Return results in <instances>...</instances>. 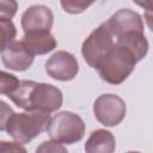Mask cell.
I'll list each match as a JSON object with an SVG mask.
<instances>
[{"label": "cell", "mask_w": 153, "mask_h": 153, "mask_svg": "<svg viewBox=\"0 0 153 153\" xmlns=\"http://www.w3.org/2000/svg\"><path fill=\"white\" fill-rule=\"evenodd\" d=\"M0 130L6 131L14 141L25 145L45 131L50 123V114L44 111H25L16 114L1 100Z\"/></svg>", "instance_id": "1"}, {"label": "cell", "mask_w": 153, "mask_h": 153, "mask_svg": "<svg viewBox=\"0 0 153 153\" xmlns=\"http://www.w3.org/2000/svg\"><path fill=\"white\" fill-rule=\"evenodd\" d=\"M18 108L25 111L54 112L62 106L63 94L51 84L20 80L12 93L7 96Z\"/></svg>", "instance_id": "2"}, {"label": "cell", "mask_w": 153, "mask_h": 153, "mask_svg": "<svg viewBox=\"0 0 153 153\" xmlns=\"http://www.w3.org/2000/svg\"><path fill=\"white\" fill-rule=\"evenodd\" d=\"M136 63L137 60L135 55L126 47L115 42L111 53L97 71L100 79L110 85H120L134 72Z\"/></svg>", "instance_id": "3"}, {"label": "cell", "mask_w": 153, "mask_h": 153, "mask_svg": "<svg viewBox=\"0 0 153 153\" xmlns=\"http://www.w3.org/2000/svg\"><path fill=\"white\" fill-rule=\"evenodd\" d=\"M47 133L51 140L63 145H73L84 137L85 122L74 112L60 111L50 118Z\"/></svg>", "instance_id": "4"}, {"label": "cell", "mask_w": 153, "mask_h": 153, "mask_svg": "<svg viewBox=\"0 0 153 153\" xmlns=\"http://www.w3.org/2000/svg\"><path fill=\"white\" fill-rule=\"evenodd\" d=\"M115 45V37L105 25L102 23L94 29L82 42L81 55L85 62L93 69H98L102 62L108 57Z\"/></svg>", "instance_id": "5"}, {"label": "cell", "mask_w": 153, "mask_h": 153, "mask_svg": "<svg viewBox=\"0 0 153 153\" xmlns=\"http://www.w3.org/2000/svg\"><path fill=\"white\" fill-rule=\"evenodd\" d=\"M127 106L124 100L112 93L100 94L93 103L96 120L104 127H116L126 117Z\"/></svg>", "instance_id": "6"}, {"label": "cell", "mask_w": 153, "mask_h": 153, "mask_svg": "<svg viewBox=\"0 0 153 153\" xmlns=\"http://www.w3.org/2000/svg\"><path fill=\"white\" fill-rule=\"evenodd\" d=\"M44 69L45 73L55 80L69 81L76 76L79 72V65L72 53L59 50L45 61Z\"/></svg>", "instance_id": "7"}, {"label": "cell", "mask_w": 153, "mask_h": 153, "mask_svg": "<svg viewBox=\"0 0 153 153\" xmlns=\"http://www.w3.org/2000/svg\"><path fill=\"white\" fill-rule=\"evenodd\" d=\"M104 23L115 39L134 32H143L142 17L130 8H121L116 11Z\"/></svg>", "instance_id": "8"}, {"label": "cell", "mask_w": 153, "mask_h": 153, "mask_svg": "<svg viewBox=\"0 0 153 153\" xmlns=\"http://www.w3.org/2000/svg\"><path fill=\"white\" fill-rule=\"evenodd\" d=\"M54 23V14L48 6L33 5L27 7L20 18L24 33L37 31H50Z\"/></svg>", "instance_id": "9"}, {"label": "cell", "mask_w": 153, "mask_h": 153, "mask_svg": "<svg viewBox=\"0 0 153 153\" xmlns=\"http://www.w3.org/2000/svg\"><path fill=\"white\" fill-rule=\"evenodd\" d=\"M33 56L22 41H12L5 47H1V61L4 67L23 72L31 67L33 62Z\"/></svg>", "instance_id": "10"}, {"label": "cell", "mask_w": 153, "mask_h": 153, "mask_svg": "<svg viewBox=\"0 0 153 153\" xmlns=\"http://www.w3.org/2000/svg\"><path fill=\"white\" fill-rule=\"evenodd\" d=\"M22 42L32 55H44L54 50L57 45L55 37L50 31H37L24 33Z\"/></svg>", "instance_id": "11"}, {"label": "cell", "mask_w": 153, "mask_h": 153, "mask_svg": "<svg viewBox=\"0 0 153 153\" xmlns=\"http://www.w3.org/2000/svg\"><path fill=\"white\" fill-rule=\"evenodd\" d=\"M116 148V140L106 129L93 130L85 142L84 149L87 153H112Z\"/></svg>", "instance_id": "12"}, {"label": "cell", "mask_w": 153, "mask_h": 153, "mask_svg": "<svg viewBox=\"0 0 153 153\" xmlns=\"http://www.w3.org/2000/svg\"><path fill=\"white\" fill-rule=\"evenodd\" d=\"M96 0H60L61 7L69 14H79L86 11Z\"/></svg>", "instance_id": "13"}, {"label": "cell", "mask_w": 153, "mask_h": 153, "mask_svg": "<svg viewBox=\"0 0 153 153\" xmlns=\"http://www.w3.org/2000/svg\"><path fill=\"white\" fill-rule=\"evenodd\" d=\"M0 75H1L0 76V92L4 96H8L10 93L14 91V88L18 86L20 80L16 75L7 73L5 71H2Z\"/></svg>", "instance_id": "14"}, {"label": "cell", "mask_w": 153, "mask_h": 153, "mask_svg": "<svg viewBox=\"0 0 153 153\" xmlns=\"http://www.w3.org/2000/svg\"><path fill=\"white\" fill-rule=\"evenodd\" d=\"M0 27H1V47H5L10 42L14 41L17 30L11 19H0Z\"/></svg>", "instance_id": "15"}, {"label": "cell", "mask_w": 153, "mask_h": 153, "mask_svg": "<svg viewBox=\"0 0 153 153\" xmlns=\"http://www.w3.org/2000/svg\"><path fill=\"white\" fill-rule=\"evenodd\" d=\"M37 153H66L67 148L63 146V143L57 142L55 140H49V141H43L37 148H36Z\"/></svg>", "instance_id": "16"}, {"label": "cell", "mask_w": 153, "mask_h": 153, "mask_svg": "<svg viewBox=\"0 0 153 153\" xmlns=\"http://www.w3.org/2000/svg\"><path fill=\"white\" fill-rule=\"evenodd\" d=\"M16 0H0V19H12L17 13Z\"/></svg>", "instance_id": "17"}, {"label": "cell", "mask_w": 153, "mask_h": 153, "mask_svg": "<svg viewBox=\"0 0 153 153\" xmlns=\"http://www.w3.org/2000/svg\"><path fill=\"white\" fill-rule=\"evenodd\" d=\"M22 145V143H20ZM19 145V142H5V141H1L0 142V152H19V151H22V152H26V149L24 148V147H22Z\"/></svg>", "instance_id": "18"}, {"label": "cell", "mask_w": 153, "mask_h": 153, "mask_svg": "<svg viewBox=\"0 0 153 153\" xmlns=\"http://www.w3.org/2000/svg\"><path fill=\"white\" fill-rule=\"evenodd\" d=\"M133 2L148 12H153V0H133Z\"/></svg>", "instance_id": "19"}, {"label": "cell", "mask_w": 153, "mask_h": 153, "mask_svg": "<svg viewBox=\"0 0 153 153\" xmlns=\"http://www.w3.org/2000/svg\"><path fill=\"white\" fill-rule=\"evenodd\" d=\"M145 20H146V24H147V26L151 29V31L153 32V12H148V11H146L145 12Z\"/></svg>", "instance_id": "20"}]
</instances>
